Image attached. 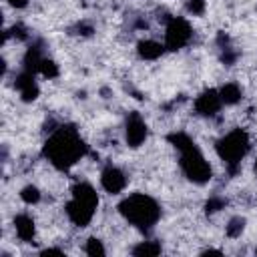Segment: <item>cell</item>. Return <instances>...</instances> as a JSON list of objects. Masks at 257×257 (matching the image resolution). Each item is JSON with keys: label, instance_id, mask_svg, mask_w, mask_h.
<instances>
[{"label": "cell", "instance_id": "cell-2", "mask_svg": "<svg viewBox=\"0 0 257 257\" xmlns=\"http://www.w3.org/2000/svg\"><path fill=\"white\" fill-rule=\"evenodd\" d=\"M169 143L181 153V171L185 173V177L195 183V185H205L211 181L213 171L209 161L203 157L201 149L197 147V143L187 135V133H173L169 135Z\"/></svg>", "mask_w": 257, "mask_h": 257}, {"label": "cell", "instance_id": "cell-20", "mask_svg": "<svg viewBox=\"0 0 257 257\" xmlns=\"http://www.w3.org/2000/svg\"><path fill=\"white\" fill-rule=\"evenodd\" d=\"M223 207H225V201L219 199V197H211V199L207 201V205H205L207 213H215V211H219V209H223Z\"/></svg>", "mask_w": 257, "mask_h": 257}, {"label": "cell", "instance_id": "cell-11", "mask_svg": "<svg viewBox=\"0 0 257 257\" xmlns=\"http://www.w3.org/2000/svg\"><path fill=\"white\" fill-rule=\"evenodd\" d=\"M14 229H16V235L20 241L24 243H32L34 241V235H36V225H34V219L26 213H20L14 217Z\"/></svg>", "mask_w": 257, "mask_h": 257}, {"label": "cell", "instance_id": "cell-10", "mask_svg": "<svg viewBox=\"0 0 257 257\" xmlns=\"http://www.w3.org/2000/svg\"><path fill=\"white\" fill-rule=\"evenodd\" d=\"M14 86H16V90L20 92V98L24 100V102H32L36 96H38V84H36V80H34V74L32 72H28V70H22L18 76H16V80H14Z\"/></svg>", "mask_w": 257, "mask_h": 257}, {"label": "cell", "instance_id": "cell-18", "mask_svg": "<svg viewBox=\"0 0 257 257\" xmlns=\"http://www.w3.org/2000/svg\"><path fill=\"white\" fill-rule=\"evenodd\" d=\"M84 253L86 255H104L106 251H104V247H102V243L96 239V237H90L88 241H86V247H84Z\"/></svg>", "mask_w": 257, "mask_h": 257}, {"label": "cell", "instance_id": "cell-15", "mask_svg": "<svg viewBox=\"0 0 257 257\" xmlns=\"http://www.w3.org/2000/svg\"><path fill=\"white\" fill-rule=\"evenodd\" d=\"M243 229H245V219H243V217H233V219L227 223L225 233H227V237L235 239V237H239V235L243 233Z\"/></svg>", "mask_w": 257, "mask_h": 257}, {"label": "cell", "instance_id": "cell-1", "mask_svg": "<svg viewBox=\"0 0 257 257\" xmlns=\"http://www.w3.org/2000/svg\"><path fill=\"white\" fill-rule=\"evenodd\" d=\"M86 145L74 126H58L44 143V157L58 171H68L86 155Z\"/></svg>", "mask_w": 257, "mask_h": 257}, {"label": "cell", "instance_id": "cell-21", "mask_svg": "<svg viewBox=\"0 0 257 257\" xmlns=\"http://www.w3.org/2000/svg\"><path fill=\"white\" fill-rule=\"evenodd\" d=\"M12 8H24L26 4H28V0H6Z\"/></svg>", "mask_w": 257, "mask_h": 257}, {"label": "cell", "instance_id": "cell-5", "mask_svg": "<svg viewBox=\"0 0 257 257\" xmlns=\"http://www.w3.org/2000/svg\"><path fill=\"white\" fill-rule=\"evenodd\" d=\"M215 149H217L219 159L227 165V169L231 173H235L239 169L241 161L247 157V153L251 149V141H249V135L243 128H233L217 141Z\"/></svg>", "mask_w": 257, "mask_h": 257}, {"label": "cell", "instance_id": "cell-22", "mask_svg": "<svg viewBox=\"0 0 257 257\" xmlns=\"http://www.w3.org/2000/svg\"><path fill=\"white\" fill-rule=\"evenodd\" d=\"M90 32H92V26H88V24H78V34L88 36Z\"/></svg>", "mask_w": 257, "mask_h": 257}, {"label": "cell", "instance_id": "cell-8", "mask_svg": "<svg viewBox=\"0 0 257 257\" xmlns=\"http://www.w3.org/2000/svg\"><path fill=\"white\" fill-rule=\"evenodd\" d=\"M100 187L110 195H118L126 187V175L118 167L108 165L100 173Z\"/></svg>", "mask_w": 257, "mask_h": 257}, {"label": "cell", "instance_id": "cell-24", "mask_svg": "<svg viewBox=\"0 0 257 257\" xmlns=\"http://www.w3.org/2000/svg\"><path fill=\"white\" fill-rule=\"evenodd\" d=\"M253 169H255V175H257V161H255V165H253Z\"/></svg>", "mask_w": 257, "mask_h": 257}, {"label": "cell", "instance_id": "cell-14", "mask_svg": "<svg viewBox=\"0 0 257 257\" xmlns=\"http://www.w3.org/2000/svg\"><path fill=\"white\" fill-rule=\"evenodd\" d=\"M161 253V245L157 241H141L137 247H133V255H141V257H153Z\"/></svg>", "mask_w": 257, "mask_h": 257}, {"label": "cell", "instance_id": "cell-7", "mask_svg": "<svg viewBox=\"0 0 257 257\" xmlns=\"http://www.w3.org/2000/svg\"><path fill=\"white\" fill-rule=\"evenodd\" d=\"M147 135H149V128H147V122L143 120V116L139 112H128L126 122H124L126 145L137 149V147H141L147 141Z\"/></svg>", "mask_w": 257, "mask_h": 257}, {"label": "cell", "instance_id": "cell-16", "mask_svg": "<svg viewBox=\"0 0 257 257\" xmlns=\"http://www.w3.org/2000/svg\"><path fill=\"white\" fill-rule=\"evenodd\" d=\"M20 199H22L26 205H36V203L40 201V191H38V187L26 185V187L20 191Z\"/></svg>", "mask_w": 257, "mask_h": 257}, {"label": "cell", "instance_id": "cell-19", "mask_svg": "<svg viewBox=\"0 0 257 257\" xmlns=\"http://www.w3.org/2000/svg\"><path fill=\"white\" fill-rule=\"evenodd\" d=\"M187 10L195 16H201L205 12V0H187Z\"/></svg>", "mask_w": 257, "mask_h": 257}, {"label": "cell", "instance_id": "cell-9", "mask_svg": "<svg viewBox=\"0 0 257 257\" xmlns=\"http://www.w3.org/2000/svg\"><path fill=\"white\" fill-rule=\"evenodd\" d=\"M221 104H223V100L219 96V90H215V88H209L195 98V110L201 116H215L219 112Z\"/></svg>", "mask_w": 257, "mask_h": 257}, {"label": "cell", "instance_id": "cell-6", "mask_svg": "<svg viewBox=\"0 0 257 257\" xmlns=\"http://www.w3.org/2000/svg\"><path fill=\"white\" fill-rule=\"evenodd\" d=\"M191 36H193L191 24L183 16H173V18H169L167 28H165V48L181 50L183 46L189 44Z\"/></svg>", "mask_w": 257, "mask_h": 257}, {"label": "cell", "instance_id": "cell-3", "mask_svg": "<svg viewBox=\"0 0 257 257\" xmlns=\"http://www.w3.org/2000/svg\"><path fill=\"white\" fill-rule=\"evenodd\" d=\"M118 213L137 229L149 231L161 219V205L145 193H133L118 203Z\"/></svg>", "mask_w": 257, "mask_h": 257}, {"label": "cell", "instance_id": "cell-25", "mask_svg": "<svg viewBox=\"0 0 257 257\" xmlns=\"http://www.w3.org/2000/svg\"><path fill=\"white\" fill-rule=\"evenodd\" d=\"M255 253H257V251H255Z\"/></svg>", "mask_w": 257, "mask_h": 257}, {"label": "cell", "instance_id": "cell-4", "mask_svg": "<svg viewBox=\"0 0 257 257\" xmlns=\"http://www.w3.org/2000/svg\"><path fill=\"white\" fill-rule=\"evenodd\" d=\"M98 195L88 183H76L72 187V199L66 203V215L76 227H86L96 211Z\"/></svg>", "mask_w": 257, "mask_h": 257}, {"label": "cell", "instance_id": "cell-12", "mask_svg": "<svg viewBox=\"0 0 257 257\" xmlns=\"http://www.w3.org/2000/svg\"><path fill=\"white\" fill-rule=\"evenodd\" d=\"M137 50H139V56L141 58H145V60H157L165 52V44H161L157 40H141L139 46H137Z\"/></svg>", "mask_w": 257, "mask_h": 257}, {"label": "cell", "instance_id": "cell-17", "mask_svg": "<svg viewBox=\"0 0 257 257\" xmlns=\"http://www.w3.org/2000/svg\"><path fill=\"white\" fill-rule=\"evenodd\" d=\"M38 72L44 76V78H56L58 76V66H56V62L54 60H50V58H42V62H40V68H38Z\"/></svg>", "mask_w": 257, "mask_h": 257}, {"label": "cell", "instance_id": "cell-13", "mask_svg": "<svg viewBox=\"0 0 257 257\" xmlns=\"http://www.w3.org/2000/svg\"><path fill=\"white\" fill-rule=\"evenodd\" d=\"M219 96H221L223 104H237L241 100L243 92H241V86L237 82H227L219 88Z\"/></svg>", "mask_w": 257, "mask_h": 257}, {"label": "cell", "instance_id": "cell-23", "mask_svg": "<svg viewBox=\"0 0 257 257\" xmlns=\"http://www.w3.org/2000/svg\"><path fill=\"white\" fill-rule=\"evenodd\" d=\"M54 253H56V255H62V249H54V247H50V249H44V251H42V255H54Z\"/></svg>", "mask_w": 257, "mask_h": 257}]
</instances>
